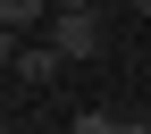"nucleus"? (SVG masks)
Segmentation results:
<instances>
[{"label": "nucleus", "instance_id": "obj_1", "mask_svg": "<svg viewBox=\"0 0 151 134\" xmlns=\"http://www.w3.org/2000/svg\"><path fill=\"white\" fill-rule=\"evenodd\" d=\"M50 50H59L67 67L101 59V17H92V9H50Z\"/></svg>", "mask_w": 151, "mask_h": 134}, {"label": "nucleus", "instance_id": "obj_2", "mask_svg": "<svg viewBox=\"0 0 151 134\" xmlns=\"http://www.w3.org/2000/svg\"><path fill=\"white\" fill-rule=\"evenodd\" d=\"M59 50H50V34H25V42H17V59H9V75H17V84H34V92H42V84H59Z\"/></svg>", "mask_w": 151, "mask_h": 134}, {"label": "nucleus", "instance_id": "obj_3", "mask_svg": "<svg viewBox=\"0 0 151 134\" xmlns=\"http://www.w3.org/2000/svg\"><path fill=\"white\" fill-rule=\"evenodd\" d=\"M0 25H17V34L50 25V0H0Z\"/></svg>", "mask_w": 151, "mask_h": 134}, {"label": "nucleus", "instance_id": "obj_4", "mask_svg": "<svg viewBox=\"0 0 151 134\" xmlns=\"http://www.w3.org/2000/svg\"><path fill=\"white\" fill-rule=\"evenodd\" d=\"M67 126H76V134H126V118H118V109H76Z\"/></svg>", "mask_w": 151, "mask_h": 134}, {"label": "nucleus", "instance_id": "obj_5", "mask_svg": "<svg viewBox=\"0 0 151 134\" xmlns=\"http://www.w3.org/2000/svg\"><path fill=\"white\" fill-rule=\"evenodd\" d=\"M17 42H25V34H17V25H0V67L17 59Z\"/></svg>", "mask_w": 151, "mask_h": 134}, {"label": "nucleus", "instance_id": "obj_6", "mask_svg": "<svg viewBox=\"0 0 151 134\" xmlns=\"http://www.w3.org/2000/svg\"><path fill=\"white\" fill-rule=\"evenodd\" d=\"M50 9H92V0H50Z\"/></svg>", "mask_w": 151, "mask_h": 134}, {"label": "nucleus", "instance_id": "obj_7", "mask_svg": "<svg viewBox=\"0 0 151 134\" xmlns=\"http://www.w3.org/2000/svg\"><path fill=\"white\" fill-rule=\"evenodd\" d=\"M134 17H151V0H134Z\"/></svg>", "mask_w": 151, "mask_h": 134}]
</instances>
